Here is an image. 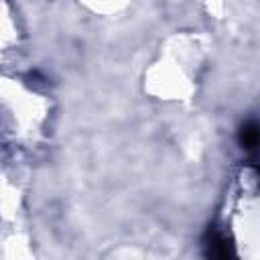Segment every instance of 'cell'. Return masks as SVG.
Returning a JSON list of instances; mask_svg holds the SVG:
<instances>
[{
	"instance_id": "6da1fadb",
	"label": "cell",
	"mask_w": 260,
	"mask_h": 260,
	"mask_svg": "<svg viewBox=\"0 0 260 260\" xmlns=\"http://www.w3.org/2000/svg\"><path fill=\"white\" fill-rule=\"evenodd\" d=\"M258 124L254 122V120H250V122H246L242 128H240V136H238V140H240V146L244 148V150H248V152H254L256 150V146H258Z\"/></svg>"
},
{
	"instance_id": "7a4b0ae2",
	"label": "cell",
	"mask_w": 260,
	"mask_h": 260,
	"mask_svg": "<svg viewBox=\"0 0 260 260\" xmlns=\"http://www.w3.org/2000/svg\"><path fill=\"white\" fill-rule=\"evenodd\" d=\"M207 248H209V256H213V258H228L232 254V246H230L228 238L217 234V232L209 234Z\"/></svg>"
}]
</instances>
